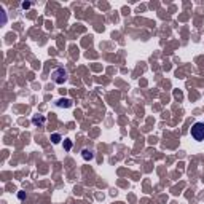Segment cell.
<instances>
[{"instance_id":"6da1fadb","label":"cell","mask_w":204,"mask_h":204,"mask_svg":"<svg viewBox=\"0 0 204 204\" xmlns=\"http://www.w3.org/2000/svg\"><path fill=\"white\" fill-rule=\"evenodd\" d=\"M190 134L195 140H204V123L198 121L191 126V129H190Z\"/></svg>"},{"instance_id":"7a4b0ae2","label":"cell","mask_w":204,"mask_h":204,"mask_svg":"<svg viewBox=\"0 0 204 204\" xmlns=\"http://www.w3.org/2000/svg\"><path fill=\"white\" fill-rule=\"evenodd\" d=\"M51 78L54 83H58V85H62L66 80H67V70L62 69V67H58L54 70V72L51 73Z\"/></svg>"},{"instance_id":"3957f363","label":"cell","mask_w":204,"mask_h":204,"mask_svg":"<svg viewBox=\"0 0 204 204\" xmlns=\"http://www.w3.org/2000/svg\"><path fill=\"white\" fill-rule=\"evenodd\" d=\"M56 105H58V107H62V109H69V107H72V101L66 97V99H59L56 102Z\"/></svg>"},{"instance_id":"277c9868","label":"cell","mask_w":204,"mask_h":204,"mask_svg":"<svg viewBox=\"0 0 204 204\" xmlns=\"http://www.w3.org/2000/svg\"><path fill=\"white\" fill-rule=\"evenodd\" d=\"M32 123H34L35 126H43V124H45V116H43V115H35V116L32 118Z\"/></svg>"},{"instance_id":"5b68a950","label":"cell","mask_w":204,"mask_h":204,"mask_svg":"<svg viewBox=\"0 0 204 204\" xmlns=\"http://www.w3.org/2000/svg\"><path fill=\"white\" fill-rule=\"evenodd\" d=\"M81 156L88 161V159H93V158H94V153L91 152V150H83V152H81Z\"/></svg>"},{"instance_id":"8992f818","label":"cell","mask_w":204,"mask_h":204,"mask_svg":"<svg viewBox=\"0 0 204 204\" xmlns=\"http://www.w3.org/2000/svg\"><path fill=\"white\" fill-rule=\"evenodd\" d=\"M51 142L53 144H59L61 142V136L59 134H51Z\"/></svg>"},{"instance_id":"52a82bcc","label":"cell","mask_w":204,"mask_h":204,"mask_svg":"<svg viewBox=\"0 0 204 204\" xmlns=\"http://www.w3.org/2000/svg\"><path fill=\"white\" fill-rule=\"evenodd\" d=\"M64 147H66V150H70V147H72V142H70V140H66V142H64Z\"/></svg>"},{"instance_id":"ba28073f","label":"cell","mask_w":204,"mask_h":204,"mask_svg":"<svg viewBox=\"0 0 204 204\" xmlns=\"http://www.w3.org/2000/svg\"><path fill=\"white\" fill-rule=\"evenodd\" d=\"M21 6H23L24 10H26V8H29V6H30V2H23V3H21Z\"/></svg>"}]
</instances>
